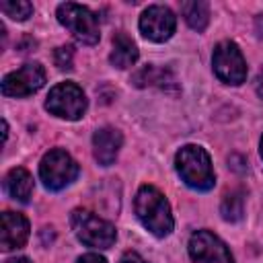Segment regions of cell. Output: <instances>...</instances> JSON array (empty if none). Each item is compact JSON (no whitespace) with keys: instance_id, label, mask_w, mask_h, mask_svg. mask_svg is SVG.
Wrapping results in <instances>:
<instances>
[{"instance_id":"cell-4","label":"cell","mask_w":263,"mask_h":263,"mask_svg":"<svg viewBox=\"0 0 263 263\" xmlns=\"http://www.w3.org/2000/svg\"><path fill=\"white\" fill-rule=\"evenodd\" d=\"M58 21L74 35L76 41L84 45H95L101 37L97 16L82 4L64 2L58 6Z\"/></svg>"},{"instance_id":"cell-2","label":"cell","mask_w":263,"mask_h":263,"mask_svg":"<svg viewBox=\"0 0 263 263\" xmlns=\"http://www.w3.org/2000/svg\"><path fill=\"white\" fill-rule=\"evenodd\" d=\"M175 166L181 179L185 181V185H189L191 189L208 191L216 183L210 154L197 144L183 146L175 156Z\"/></svg>"},{"instance_id":"cell-21","label":"cell","mask_w":263,"mask_h":263,"mask_svg":"<svg viewBox=\"0 0 263 263\" xmlns=\"http://www.w3.org/2000/svg\"><path fill=\"white\" fill-rule=\"evenodd\" d=\"M255 90H257V95L263 99V68L259 70V74H257V80H255Z\"/></svg>"},{"instance_id":"cell-5","label":"cell","mask_w":263,"mask_h":263,"mask_svg":"<svg viewBox=\"0 0 263 263\" xmlns=\"http://www.w3.org/2000/svg\"><path fill=\"white\" fill-rule=\"evenodd\" d=\"M39 177L51 191H60L78 177V162L62 148L49 150L39 162Z\"/></svg>"},{"instance_id":"cell-9","label":"cell","mask_w":263,"mask_h":263,"mask_svg":"<svg viewBox=\"0 0 263 263\" xmlns=\"http://www.w3.org/2000/svg\"><path fill=\"white\" fill-rule=\"evenodd\" d=\"M189 255L195 263H234L228 247L210 230H197L191 234Z\"/></svg>"},{"instance_id":"cell-7","label":"cell","mask_w":263,"mask_h":263,"mask_svg":"<svg viewBox=\"0 0 263 263\" xmlns=\"http://www.w3.org/2000/svg\"><path fill=\"white\" fill-rule=\"evenodd\" d=\"M216 76L226 84H240L247 78V62L234 41H222L216 45L212 55Z\"/></svg>"},{"instance_id":"cell-11","label":"cell","mask_w":263,"mask_h":263,"mask_svg":"<svg viewBox=\"0 0 263 263\" xmlns=\"http://www.w3.org/2000/svg\"><path fill=\"white\" fill-rule=\"evenodd\" d=\"M29 238V222L18 212L2 214V230H0V247L2 251L21 249Z\"/></svg>"},{"instance_id":"cell-18","label":"cell","mask_w":263,"mask_h":263,"mask_svg":"<svg viewBox=\"0 0 263 263\" xmlns=\"http://www.w3.org/2000/svg\"><path fill=\"white\" fill-rule=\"evenodd\" d=\"M53 62L60 70H72V62H74V49L70 45H62L55 49L53 53Z\"/></svg>"},{"instance_id":"cell-22","label":"cell","mask_w":263,"mask_h":263,"mask_svg":"<svg viewBox=\"0 0 263 263\" xmlns=\"http://www.w3.org/2000/svg\"><path fill=\"white\" fill-rule=\"evenodd\" d=\"M257 33H259V37H263V14L257 16Z\"/></svg>"},{"instance_id":"cell-13","label":"cell","mask_w":263,"mask_h":263,"mask_svg":"<svg viewBox=\"0 0 263 263\" xmlns=\"http://www.w3.org/2000/svg\"><path fill=\"white\" fill-rule=\"evenodd\" d=\"M4 189L12 199L29 201V197L33 193V177L23 166H14L4 177Z\"/></svg>"},{"instance_id":"cell-15","label":"cell","mask_w":263,"mask_h":263,"mask_svg":"<svg viewBox=\"0 0 263 263\" xmlns=\"http://www.w3.org/2000/svg\"><path fill=\"white\" fill-rule=\"evenodd\" d=\"M181 12L187 21V25L195 31H203L210 23V6L201 0H191L181 4Z\"/></svg>"},{"instance_id":"cell-12","label":"cell","mask_w":263,"mask_h":263,"mask_svg":"<svg viewBox=\"0 0 263 263\" xmlns=\"http://www.w3.org/2000/svg\"><path fill=\"white\" fill-rule=\"evenodd\" d=\"M121 142H123V138L115 127L97 129L92 136V154L99 160V164H103V166L113 164L117 158V152L121 148Z\"/></svg>"},{"instance_id":"cell-8","label":"cell","mask_w":263,"mask_h":263,"mask_svg":"<svg viewBox=\"0 0 263 263\" xmlns=\"http://www.w3.org/2000/svg\"><path fill=\"white\" fill-rule=\"evenodd\" d=\"M45 84V70L39 62H29L18 70L10 72L2 80V95L6 97H29Z\"/></svg>"},{"instance_id":"cell-6","label":"cell","mask_w":263,"mask_h":263,"mask_svg":"<svg viewBox=\"0 0 263 263\" xmlns=\"http://www.w3.org/2000/svg\"><path fill=\"white\" fill-rule=\"evenodd\" d=\"M45 109L62 119H80L86 111V97L82 88L74 82H60L55 84L45 101Z\"/></svg>"},{"instance_id":"cell-24","label":"cell","mask_w":263,"mask_h":263,"mask_svg":"<svg viewBox=\"0 0 263 263\" xmlns=\"http://www.w3.org/2000/svg\"><path fill=\"white\" fill-rule=\"evenodd\" d=\"M259 150H261V158H263V138H261V148Z\"/></svg>"},{"instance_id":"cell-1","label":"cell","mask_w":263,"mask_h":263,"mask_svg":"<svg viewBox=\"0 0 263 263\" xmlns=\"http://www.w3.org/2000/svg\"><path fill=\"white\" fill-rule=\"evenodd\" d=\"M134 210L138 220L146 230H150L154 236H168L175 220L171 214V205L166 197L154 187V185H142L134 199Z\"/></svg>"},{"instance_id":"cell-14","label":"cell","mask_w":263,"mask_h":263,"mask_svg":"<svg viewBox=\"0 0 263 263\" xmlns=\"http://www.w3.org/2000/svg\"><path fill=\"white\" fill-rule=\"evenodd\" d=\"M109 60L119 70H125V68L134 66L136 60H138V47H136V43L125 33H115V37H113V51H111Z\"/></svg>"},{"instance_id":"cell-23","label":"cell","mask_w":263,"mask_h":263,"mask_svg":"<svg viewBox=\"0 0 263 263\" xmlns=\"http://www.w3.org/2000/svg\"><path fill=\"white\" fill-rule=\"evenodd\" d=\"M6 263H31L27 257H12V259H8Z\"/></svg>"},{"instance_id":"cell-3","label":"cell","mask_w":263,"mask_h":263,"mask_svg":"<svg viewBox=\"0 0 263 263\" xmlns=\"http://www.w3.org/2000/svg\"><path fill=\"white\" fill-rule=\"evenodd\" d=\"M70 224L78 240L92 249H109L115 242V226L88 210H74L70 216Z\"/></svg>"},{"instance_id":"cell-10","label":"cell","mask_w":263,"mask_h":263,"mask_svg":"<svg viewBox=\"0 0 263 263\" xmlns=\"http://www.w3.org/2000/svg\"><path fill=\"white\" fill-rule=\"evenodd\" d=\"M175 27H177V18H175L173 10L168 6H162V4L148 6L140 16L142 35L150 41H156V43L171 39V35L175 33Z\"/></svg>"},{"instance_id":"cell-20","label":"cell","mask_w":263,"mask_h":263,"mask_svg":"<svg viewBox=\"0 0 263 263\" xmlns=\"http://www.w3.org/2000/svg\"><path fill=\"white\" fill-rule=\"evenodd\" d=\"M119 263H146L138 253H125L123 257H121V261Z\"/></svg>"},{"instance_id":"cell-17","label":"cell","mask_w":263,"mask_h":263,"mask_svg":"<svg viewBox=\"0 0 263 263\" xmlns=\"http://www.w3.org/2000/svg\"><path fill=\"white\" fill-rule=\"evenodd\" d=\"M224 220L228 222H238L242 218V197L238 193H230L224 197L222 201V208H220Z\"/></svg>"},{"instance_id":"cell-16","label":"cell","mask_w":263,"mask_h":263,"mask_svg":"<svg viewBox=\"0 0 263 263\" xmlns=\"http://www.w3.org/2000/svg\"><path fill=\"white\" fill-rule=\"evenodd\" d=\"M0 10L14 21H27L33 14V4L25 0H8V2H0Z\"/></svg>"},{"instance_id":"cell-19","label":"cell","mask_w":263,"mask_h":263,"mask_svg":"<svg viewBox=\"0 0 263 263\" xmlns=\"http://www.w3.org/2000/svg\"><path fill=\"white\" fill-rule=\"evenodd\" d=\"M76 263H107V261H105V257H101L97 253H86V255L78 257Z\"/></svg>"}]
</instances>
